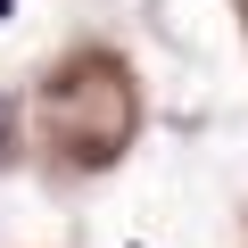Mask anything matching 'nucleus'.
I'll return each mask as SVG.
<instances>
[{
  "label": "nucleus",
  "mask_w": 248,
  "mask_h": 248,
  "mask_svg": "<svg viewBox=\"0 0 248 248\" xmlns=\"http://www.w3.org/2000/svg\"><path fill=\"white\" fill-rule=\"evenodd\" d=\"M0 149H9V99H0Z\"/></svg>",
  "instance_id": "obj_1"
},
{
  "label": "nucleus",
  "mask_w": 248,
  "mask_h": 248,
  "mask_svg": "<svg viewBox=\"0 0 248 248\" xmlns=\"http://www.w3.org/2000/svg\"><path fill=\"white\" fill-rule=\"evenodd\" d=\"M0 17H9V0H0Z\"/></svg>",
  "instance_id": "obj_2"
}]
</instances>
